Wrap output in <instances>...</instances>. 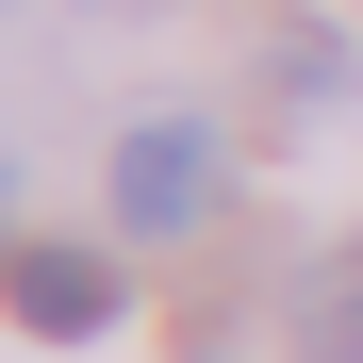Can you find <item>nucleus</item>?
Segmentation results:
<instances>
[{
	"instance_id": "nucleus-1",
	"label": "nucleus",
	"mask_w": 363,
	"mask_h": 363,
	"mask_svg": "<svg viewBox=\"0 0 363 363\" xmlns=\"http://www.w3.org/2000/svg\"><path fill=\"white\" fill-rule=\"evenodd\" d=\"M215 133L199 116H149V133H116V231H149V248H182V231L215 215Z\"/></svg>"
},
{
	"instance_id": "nucleus-2",
	"label": "nucleus",
	"mask_w": 363,
	"mask_h": 363,
	"mask_svg": "<svg viewBox=\"0 0 363 363\" xmlns=\"http://www.w3.org/2000/svg\"><path fill=\"white\" fill-rule=\"evenodd\" d=\"M0 314L50 330V347H83V330H116V264L99 248H17V264H0Z\"/></svg>"
},
{
	"instance_id": "nucleus-3",
	"label": "nucleus",
	"mask_w": 363,
	"mask_h": 363,
	"mask_svg": "<svg viewBox=\"0 0 363 363\" xmlns=\"http://www.w3.org/2000/svg\"><path fill=\"white\" fill-rule=\"evenodd\" d=\"M297 363H363V248H347L314 297H297Z\"/></svg>"
}]
</instances>
